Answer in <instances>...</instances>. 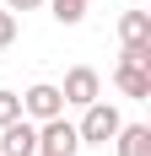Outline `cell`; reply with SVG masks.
Here are the masks:
<instances>
[{
	"label": "cell",
	"instance_id": "cell-10",
	"mask_svg": "<svg viewBox=\"0 0 151 156\" xmlns=\"http://www.w3.org/2000/svg\"><path fill=\"white\" fill-rule=\"evenodd\" d=\"M11 119H22V97H16V92H0V129L11 124Z\"/></svg>",
	"mask_w": 151,
	"mask_h": 156
},
{
	"label": "cell",
	"instance_id": "cell-13",
	"mask_svg": "<svg viewBox=\"0 0 151 156\" xmlns=\"http://www.w3.org/2000/svg\"><path fill=\"white\" fill-rule=\"evenodd\" d=\"M0 5H6V11H38L43 0H0Z\"/></svg>",
	"mask_w": 151,
	"mask_h": 156
},
{
	"label": "cell",
	"instance_id": "cell-11",
	"mask_svg": "<svg viewBox=\"0 0 151 156\" xmlns=\"http://www.w3.org/2000/svg\"><path fill=\"white\" fill-rule=\"evenodd\" d=\"M11 43H16V11L0 5V48H11Z\"/></svg>",
	"mask_w": 151,
	"mask_h": 156
},
{
	"label": "cell",
	"instance_id": "cell-14",
	"mask_svg": "<svg viewBox=\"0 0 151 156\" xmlns=\"http://www.w3.org/2000/svg\"><path fill=\"white\" fill-rule=\"evenodd\" d=\"M38 156H49V151H38Z\"/></svg>",
	"mask_w": 151,
	"mask_h": 156
},
{
	"label": "cell",
	"instance_id": "cell-6",
	"mask_svg": "<svg viewBox=\"0 0 151 156\" xmlns=\"http://www.w3.org/2000/svg\"><path fill=\"white\" fill-rule=\"evenodd\" d=\"M113 86H119L124 97L146 102V97H151V70H146V65H119V70H113Z\"/></svg>",
	"mask_w": 151,
	"mask_h": 156
},
{
	"label": "cell",
	"instance_id": "cell-12",
	"mask_svg": "<svg viewBox=\"0 0 151 156\" xmlns=\"http://www.w3.org/2000/svg\"><path fill=\"white\" fill-rule=\"evenodd\" d=\"M119 65H146V70H151V43H146V48H124Z\"/></svg>",
	"mask_w": 151,
	"mask_h": 156
},
{
	"label": "cell",
	"instance_id": "cell-7",
	"mask_svg": "<svg viewBox=\"0 0 151 156\" xmlns=\"http://www.w3.org/2000/svg\"><path fill=\"white\" fill-rule=\"evenodd\" d=\"M119 38H124V48H146L151 43V16L146 11H124L119 16Z\"/></svg>",
	"mask_w": 151,
	"mask_h": 156
},
{
	"label": "cell",
	"instance_id": "cell-1",
	"mask_svg": "<svg viewBox=\"0 0 151 156\" xmlns=\"http://www.w3.org/2000/svg\"><path fill=\"white\" fill-rule=\"evenodd\" d=\"M119 124H124V119H119V108L97 97V102H87V113H81L76 135H81V145H108L113 135H119Z\"/></svg>",
	"mask_w": 151,
	"mask_h": 156
},
{
	"label": "cell",
	"instance_id": "cell-9",
	"mask_svg": "<svg viewBox=\"0 0 151 156\" xmlns=\"http://www.w3.org/2000/svg\"><path fill=\"white\" fill-rule=\"evenodd\" d=\"M49 11H54V22H65V27H76L81 16H87V0H43Z\"/></svg>",
	"mask_w": 151,
	"mask_h": 156
},
{
	"label": "cell",
	"instance_id": "cell-3",
	"mask_svg": "<svg viewBox=\"0 0 151 156\" xmlns=\"http://www.w3.org/2000/svg\"><path fill=\"white\" fill-rule=\"evenodd\" d=\"M65 113V97H60V86H49V81H38V86H27L22 92V119H60Z\"/></svg>",
	"mask_w": 151,
	"mask_h": 156
},
{
	"label": "cell",
	"instance_id": "cell-4",
	"mask_svg": "<svg viewBox=\"0 0 151 156\" xmlns=\"http://www.w3.org/2000/svg\"><path fill=\"white\" fill-rule=\"evenodd\" d=\"M97 92H103V76H97L92 65H76L70 76H65V86H60V97L70 102V108H87V102H97Z\"/></svg>",
	"mask_w": 151,
	"mask_h": 156
},
{
	"label": "cell",
	"instance_id": "cell-8",
	"mask_svg": "<svg viewBox=\"0 0 151 156\" xmlns=\"http://www.w3.org/2000/svg\"><path fill=\"white\" fill-rule=\"evenodd\" d=\"M119 156H151V124H119Z\"/></svg>",
	"mask_w": 151,
	"mask_h": 156
},
{
	"label": "cell",
	"instance_id": "cell-2",
	"mask_svg": "<svg viewBox=\"0 0 151 156\" xmlns=\"http://www.w3.org/2000/svg\"><path fill=\"white\" fill-rule=\"evenodd\" d=\"M38 151H49V156H76L81 151V135H76V124H65V113L38 124Z\"/></svg>",
	"mask_w": 151,
	"mask_h": 156
},
{
	"label": "cell",
	"instance_id": "cell-5",
	"mask_svg": "<svg viewBox=\"0 0 151 156\" xmlns=\"http://www.w3.org/2000/svg\"><path fill=\"white\" fill-rule=\"evenodd\" d=\"M0 156H38V124L32 119H11L0 129Z\"/></svg>",
	"mask_w": 151,
	"mask_h": 156
}]
</instances>
